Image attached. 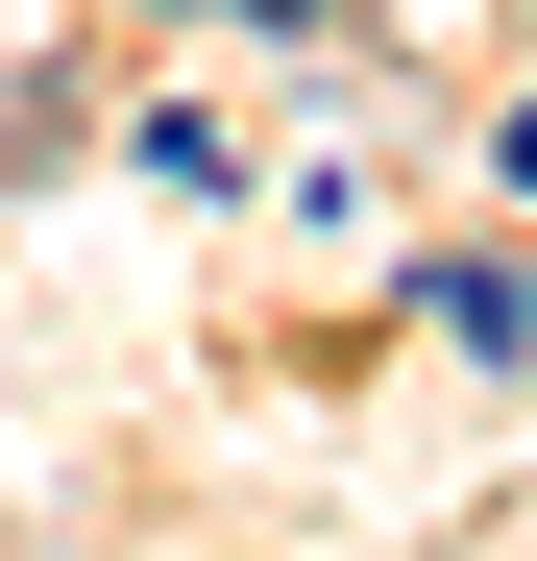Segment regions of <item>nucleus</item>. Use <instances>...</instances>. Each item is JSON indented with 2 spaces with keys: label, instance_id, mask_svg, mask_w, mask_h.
<instances>
[{
  "label": "nucleus",
  "instance_id": "obj_2",
  "mask_svg": "<svg viewBox=\"0 0 537 561\" xmlns=\"http://www.w3.org/2000/svg\"><path fill=\"white\" fill-rule=\"evenodd\" d=\"M513 196H537V123H513Z\"/></svg>",
  "mask_w": 537,
  "mask_h": 561
},
{
  "label": "nucleus",
  "instance_id": "obj_1",
  "mask_svg": "<svg viewBox=\"0 0 537 561\" xmlns=\"http://www.w3.org/2000/svg\"><path fill=\"white\" fill-rule=\"evenodd\" d=\"M439 294H465V342H537V244H465Z\"/></svg>",
  "mask_w": 537,
  "mask_h": 561
}]
</instances>
